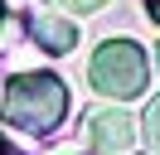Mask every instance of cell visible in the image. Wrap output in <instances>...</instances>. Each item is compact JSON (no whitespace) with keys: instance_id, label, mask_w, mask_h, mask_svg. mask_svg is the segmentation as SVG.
I'll return each instance as SVG.
<instances>
[{"instance_id":"6da1fadb","label":"cell","mask_w":160,"mask_h":155,"mask_svg":"<svg viewBox=\"0 0 160 155\" xmlns=\"http://www.w3.org/2000/svg\"><path fill=\"white\" fill-rule=\"evenodd\" d=\"M0 116L5 126L24 136H53L68 116V82L58 73H15L5 82V97H0Z\"/></svg>"},{"instance_id":"7a4b0ae2","label":"cell","mask_w":160,"mask_h":155,"mask_svg":"<svg viewBox=\"0 0 160 155\" xmlns=\"http://www.w3.org/2000/svg\"><path fill=\"white\" fill-rule=\"evenodd\" d=\"M88 87L107 102H136L146 97L150 87V53L136 44V39L117 34V39H102L88 58Z\"/></svg>"},{"instance_id":"3957f363","label":"cell","mask_w":160,"mask_h":155,"mask_svg":"<svg viewBox=\"0 0 160 155\" xmlns=\"http://www.w3.org/2000/svg\"><path fill=\"white\" fill-rule=\"evenodd\" d=\"M82 136H88L92 155H131L141 131H136V116L121 102H107V107H88L82 112Z\"/></svg>"},{"instance_id":"277c9868","label":"cell","mask_w":160,"mask_h":155,"mask_svg":"<svg viewBox=\"0 0 160 155\" xmlns=\"http://www.w3.org/2000/svg\"><path fill=\"white\" fill-rule=\"evenodd\" d=\"M29 39L44 53H73L78 24H73L68 15H53V10H29Z\"/></svg>"},{"instance_id":"5b68a950","label":"cell","mask_w":160,"mask_h":155,"mask_svg":"<svg viewBox=\"0 0 160 155\" xmlns=\"http://www.w3.org/2000/svg\"><path fill=\"white\" fill-rule=\"evenodd\" d=\"M136 131H141V141L150 145V155H160V92H155V97L146 102V112H141Z\"/></svg>"},{"instance_id":"8992f818","label":"cell","mask_w":160,"mask_h":155,"mask_svg":"<svg viewBox=\"0 0 160 155\" xmlns=\"http://www.w3.org/2000/svg\"><path fill=\"white\" fill-rule=\"evenodd\" d=\"M58 10H73V15H92V10H102L107 0H53Z\"/></svg>"},{"instance_id":"52a82bcc","label":"cell","mask_w":160,"mask_h":155,"mask_svg":"<svg viewBox=\"0 0 160 155\" xmlns=\"http://www.w3.org/2000/svg\"><path fill=\"white\" fill-rule=\"evenodd\" d=\"M0 155H24V150H20V145H10V141H5V131H0Z\"/></svg>"},{"instance_id":"ba28073f","label":"cell","mask_w":160,"mask_h":155,"mask_svg":"<svg viewBox=\"0 0 160 155\" xmlns=\"http://www.w3.org/2000/svg\"><path fill=\"white\" fill-rule=\"evenodd\" d=\"M146 15H150V19L160 24V0H146Z\"/></svg>"},{"instance_id":"9c48e42d","label":"cell","mask_w":160,"mask_h":155,"mask_svg":"<svg viewBox=\"0 0 160 155\" xmlns=\"http://www.w3.org/2000/svg\"><path fill=\"white\" fill-rule=\"evenodd\" d=\"M5 15H10V10H5V0H0V24H5Z\"/></svg>"},{"instance_id":"30bf717a","label":"cell","mask_w":160,"mask_h":155,"mask_svg":"<svg viewBox=\"0 0 160 155\" xmlns=\"http://www.w3.org/2000/svg\"><path fill=\"white\" fill-rule=\"evenodd\" d=\"M155 73H160V44H155Z\"/></svg>"},{"instance_id":"8fae6325","label":"cell","mask_w":160,"mask_h":155,"mask_svg":"<svg viewBox=\"0 0 160 155\" xmlns=\"http://www.w3.org/2000/svg\"><path fill=\"white\" fill-rule=\"evenodd\" d=\"M63 155H78V150H63Z\"/></svg>"}]
</instances>
